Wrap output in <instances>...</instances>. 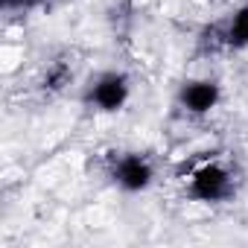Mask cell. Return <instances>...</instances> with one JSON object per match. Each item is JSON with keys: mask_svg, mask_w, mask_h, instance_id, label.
I'll use <instances>...</instances> for the list:
<instances>
[{"mask_svg": "<svg viewBox=\"0 0 248 248\" xmlns=\"http://www.w3.org/2000/svg\"><path fill=\"white\" fill-rule=\"evenodd\" d=\"M190 196L199 202H219L231 196V175L219 164H204L190 178Z\"/></svg>", "mask_w": 248, "mask_h": 248, "instance_id": "6da1fadb", "label": "cell"}, {"mask_svg": "<svg viewBox=\"0 0 248 248\" xmlns=\"http://www.w3.org/2000/svg\"><path fill=\"white\" fill-rule=\"evenodd\" d=\"M126 99H129V79L123 73H105L88 91V102L96 105L99 111H117Z\"/></svg>", "mask_w": 248, "mask_h": 248, "instance_id": "7a4b0ae2", "label": "cell"}, {"mask_svg": "<svg viewBox=\"0 0 248 248\" xmlns=\"http://www.w3.org/2000/svg\"><path fill=\"white\" fill-rule=\"evenodd\" d=\"M152 175H155V172H152V164H149L143 155H135V152L117 158V164H114V181H117L123 190H129V193L146 190V187L152 184Z\"/></svg>", "mask_w": 248, "mask_h": 248, "instance_id": "3957f363", "label": "cell"}, {"mask_svg": "<svg viewBox=\"0 0 248 248\" xmlns=\"http://www.w3.org/2000/svg\"><path fill=\"white\" fill-rule=\"evenodd\" d=\"M181 105L190 111V114H207L210 108H216L219 102V85L210 82V79H202V82H187L178 93Z\"/></svg>", "mask_w": 248, "mask_h": 248, "instance_id": "277c9868", "label": "cell"}, {"mask_svg": "<svg viewBox=\"0 0 248 248\" xmlns=\"http://www.w3.org/2000/svg\"><path fill=\"white\" fill-rule=\"evenodd\" d=\"M225 41H228L231 47H236V50L248 47V6L236 9V15H233V18H231V24H228Z\"/></svg>", "mask_w": 248, "mask_h": 248, "instance_id": "5b68a950", "label": "cell"}, {"mask_svg": "<svg viewBox=\"0 0 248 248\" xmlns=\"http://www.w3.org/2000/svg\"><path fill=\"white\" fill-rule=\"evenodd\" d=\"M67 79H70V70H67V64H56V67L47 73V79H44V88H50V91H59L62 85H67Z\"/></svg>", "mask_w": 248, "mask_h": 248, "instance_id": "8992f818", "label": "cell"}, {"mask_svg": "<svg viewBox=\"0 0 248 248\" xmlns=\"http://www.w3.org/2000/svg\"><path fill=\"white\" fill-rule=\"evenodd\" d=\"M3 9H32V6H41L44 0H0Z\"/></svg>", "mask_w": 248, "mask_h": 248, "instance_id": "52a82bcc", "label": "cell"}]
</instances>
